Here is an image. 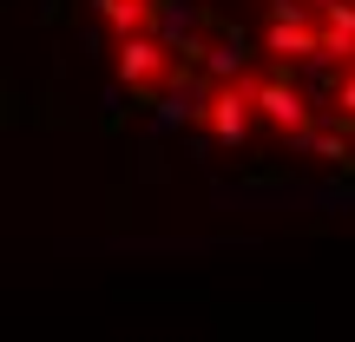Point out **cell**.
I'll list each match as a JSON object with an SVG mask.
<instances>
[{"label":"cell","mask_w":355,"mask_h":342,"mask_svg":"<svg viewBox=\"0 0 355 342\" xmlns=\"http://www.w3.org/2000/svg\"><path fill=\"white\" fill-rule=\"evenodd\" d=\"M250 126H257V79L243 73L237 86H217V99H211V139L224 145V152H243V145H250Z\"/></svg>","instance_id":"cell-1"},{"label":"cell","mask_w":355,"mask_h":342,"mask_svg":"<svg viewBox=\"0 0 355 342\" xmlns=\"http://www.w3.org/2000/svg\"><path fill=\"white\" fill-rule=\"evenodd\" d=\"M119 86H165V79H171V46H165V40H158V33H139V40H119Z\"/></svg>","instance_id":"cell-2"},{"label":"cell","mask_w":355,"mask_h":342,"mask_svg":"<svg viewBox=\"0 0 355 342\" xmlns=\"http://www.w3.org/2000/svg\"><path fill=\"white\" fill-rule=\"evenodd\" d=\"M263 53H277L283 66H316L322 60V26H283V20H270L263 26Z\"/></svg>","instance_id":"cell-3"},{"label":"cell","mask_w":355,"mask_h":342,"mask_svg":"<svg viewBox=\"0 0 355 342\" xmlns=\"http://www.w3.org/2000/svg\"><path fill=\"white\" fill-rule=\"evenodd\" d=\"M329 112H336V119H355V66L343 73V86H336V99H329Z\"/></svg>","instance_id":"cell-4"},{"label":"cell","mask_w":355,"mask_h":342,"mask_svg":"<svg viewBox=\"0 0 355 342\" xmlns=\"http://www.w3.org/2000/svg\"><path fill=\"white\" fill-rule=\"evenodd\" d=\"M309 7H316V13H322V7H336V0H309Z\"/></svg>","instance_id":"cell-5"},{"label":"cell","mask_w":355,"mask_h":342,"mask_svg":"<svg viewBox=\"0 0 355 342\" xmlns=\"http://www.w3.org/2000/svg\"><path fill=\"white\" fill-rule=\"evenodd\" d=\"M145 7H152V0H145Z\"/></svg>","instance_id":"cell-6"}]
</instances>
